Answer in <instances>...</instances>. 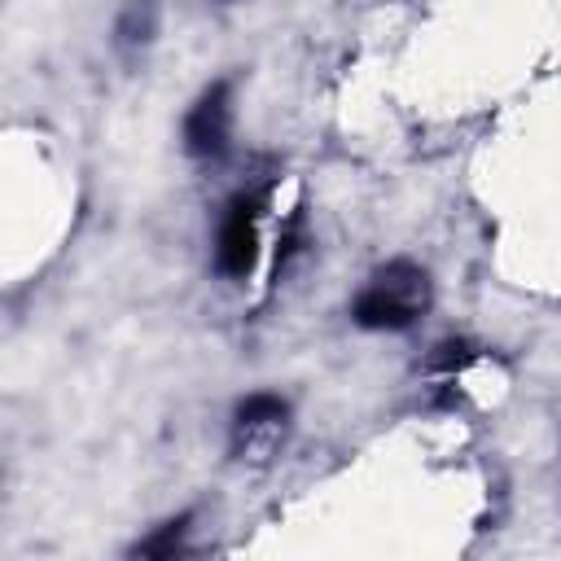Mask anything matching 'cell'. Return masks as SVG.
Listing matches in <instances>:
<instances>
[{"label": "cell", "instance_id": "1", "mask_svg": "<svg viewBox=\"0 0 561 561\" xmlns=\"http://www.w3.org/2000/svg\"><path fill=\"white\" fill-rule=\"evenodd\" d=\"M430 302V280L416 263H386L368 285L364 294L355 298L351 316L355 324L364 329H408Z\"/></svg>", "mask_w": 561, "mask_h": 561}, {"label": "cell", "instance_id": "2", "mask_svg": "<svg viewBox=\"0 0 561 561\" xmlns=\"http://www.w3.org/2000/svg\"><path fill=\"white\" fill-rule=\"evenodd\" d=\"M259 263V193H237L219 219L215 267L228 280H245Z\"/></svg>", "mask_w": 561, "mask_h": 561}, {"label": "cell", "instance_id": "3", "mask_svg": "<svg viewBox=\"0 0 561 561\" xmlns=\"http://www.w3.org/2000/svg\"><path fill=\"white\" fill-rule=\"evenodd\" d=\"M232 136V96L228 83H210L197 105L184 114V149L193 158H219Z\"/></svg>", "mask_w": 561, "mask_h": 561}, {"label": "cell", "instance_id": "4", "mask_svg": "<svg viewBox=\"0 0 561 561\" xmlns=\"http://www.w3.org/2000/svg\"><path fill=\"white\" fill-rule=\"evenodd\" d=\"M285 399L280 394H250L241 408H237V434H263V430H276L285 421Z\"/></svg>", "mask_w": 561, "mask_h": 561}, {"label": "cell", "instance_id": "5", "mask_svg": "<svg viewBox=\"0 0 561 561\" xmlns=\"http://www.w3.org/2000/svg\"><path fill=\"white\" fill-rule=\"evenodd\" d=\"M158 31V9L153 0H131L118 18V44H149Z\"/></svg>", "mask_w": 561, "mask_h": 561}, {"label": "cell", "instance_id": "6", "mask_svg": "<svg viewBox=\"0 0 561 561\" xmlns=\"http://www.w3.org/2000/svg\"><path fill=\"white\" fill-rule=\"evenodd\" d=\"M184 530H188V517H175V522H167V526H162L153 539H145L136 552H145V557H167V552H175V548H180Z\"/></svg>", "mask_w": 561, "mask_h": 561}]
</instances>
